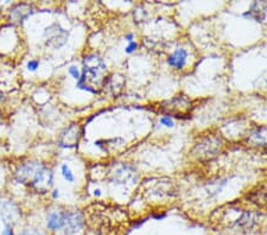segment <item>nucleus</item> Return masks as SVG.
<instances>
[{
  "label": "nucleus",
  "instance_id": "f257e3e1",
  "mask_svg": "<svg viewBox=\"0 0 267 235\" xmlns=\"http://www.w3.org/2000/svg\"><path fill=\"white\" fill-rule=\"evenodd\" d=\"M82 64L83 68L76 87L84 92L98 94L99 88L105 86V78H102V74L107 70L106 63L100 56L92 53L84 57Z\"/></svg>",
  "mask_w": 267,
  "mask_h": 235
},
{
  "label": "nucleus",
  "instance_id": "f03ea898",
  "mask_svg": "<svg viewBox=\"0 0 267 235\" xmlns=\"http://www.w3.org/2000/svg\"><path fill=\"white\" fill-rule=\"evenodd\" d=\"M221 222L226 227L240 233H251L261 227L265 221V215L253 209L231 208L222 214Z\"/></svg>",
  "mask_w": 267,
  "mask_h": 235
},
{
  "label": "nucleus",
  "instance_id": "7ed1b4c3",
  "mask_svg": "<svg viewBox=\"0 0 267 235\" xmlns=\"http://www.w3.org/2000/svg\"><path fill=\"white\" fill-rule=\"evenodd\" d=\"M19 182L27 183L37 191H48L53 185V175L51 170L41 163H27L17 171Z\"/></svg>",
  "mask_w": 267,
  "mask_h": 235
},
{
  "label": "nucleus",
  "instance_id": "20e7f679",
  "mask_svg": "<svg viewBox=\"0 0 267 235\" xmlns=\"http://www.w3.org/2000/svg\"><path fill=\"white\" fill-rule=\"evenodd\" d=\"M43 36L47 47L59 49L67 43L68 38H69V32L63 29L58 23H53L49 26L45 27Z\"/></svg>",
  "mask_w": 267,
  "mask_h": 235
},
{
  "label": "nucleus",
  "instance_id": "39448f33",
  "mask_svg": "<svg viewBox=\"0 0 267 235\" xmlns=\"http://www.w3.org/2000/svg\"><path fill=\"white\" fill-rule=\"evenodd\" d=\"M84 227V217L80 211H65V223L63 228L64 235H76Z\"/></svg>",
  "mask_w": 267,
  "mask_h": 235
},
{
  "label": "nucleus",
  "instance_id": "423d86ee",
  "mask_svg": "<svg viewBox=\"0 0 267 235\" xmlns=\"http://www.w3.org/2000/svg\"><path fill=\"white\" fill-rule=\"evenodd\" d=\"M167 66L171 69L177 70V72H182L186 69L189 62V50L187 48L178 47L176 48L173 52L167 56L166 58Z\"/></svg>",
  "mask_w": 267,
  "mask_h": 235
},
{
  "label": "nucleus",
  "instance_id": "0eeeda50",
  "mask_svg": "<svg viewBox=\"0 0 267 235\" xmlns=\"http://www.w3.org/2000/svg\"><path fill=\"white\" fill-rule=\"evenodd\" d=\"M65 223V211H53L48 214L45 220L47 229L51 233H57L59 231H63Z\"/></svg>",
  "mask_w": 267,
  "mask_h": 235
},
{
  "label": "nucleus",
  "instance_id": "6e6552de",
  "mask_svg": "<svg viewBox=\"0 0 267 235\" xmlns=\"http://www.w3.org/2000/svg\"><path fill=\"white\" fill-rule=\"evenodd\" d=\"M246 141L249 145L255 147L267 146V126L255 127V129L249 133L248 137L246 138Z\"/></svg>",
  "mask_w": 267,
  "mask_h": 235
},
{
  "label": "nucleus",
  "instance_id": "1a4fd4ad",
  "mask_svg": "<svg viewBox=\"0 0 267 235\" xmlns=\"http://www.w3.org/2000/svg\"><path fill=\"white\" fill-rule=\"evenodd\" d=\"M61 174H62V176H63L65 182L74 183V181H75V175H74V172L72 171V169L69 168V165H68V164H65V163L62 164Z\"/></svg>",
  "mask_w": 267,
  "mask_h": 235
},
{
  "label": "nucleus",
  "instance_id": "9d476101",
  "mask_svg": "<svg viewBox=\"0 0 267 235\" xmlns=\"http://www.w3.org/2000/svg\"><path fill=\"white\" fill-rule=\"evenodd\" d=\"M159 123H160L161 126L166 127V129H172V127L175 126V121H173V119L171 117H169V115H163V117L159 119Z\"/></svg>",
  "mask_w": 267,
  "mask_h": 235
},
{
  "label": "nucleus",
  "instance_id": "9b49d317",
  "mask_svg": "<svg viewBox=\"0 0 267 235\" xmlns=\"http://www.w3.org/2000/svg\"><path fill=\"white\" fill-rule=\"evenodd\" d=\"M18 235H44L39 229L35 227H27L23 228L21 232H19Z\"/></svg>",
  "mask_w": 267,
  "mask_h": 235
},
{
  "label": "nucleus",
  "instance_id": "f8f14e48",
  "mask_svg": "<svg viewBox=\"0 0 267 235\" xmlns=\"http://www.w3.org/2000/svg\"><path fill=\"white\" fill-rule=\"evenodd\" d=\"M68 73H69L74 80H76V81H79L80 76H81V72H80V69L76 66H70L69 69H68Z\"/></svg>",
  "mask_w": 267,
  "mask_h": 235
},
{
  "label": "nucleus",
  "instance_id": "ddd939ff",
  "mask_svg": "<svg viewBox=\"0 0 267 235\" xmlns=\"http://www.w3.org/2000/svg\"><path fill=\"white\" fill-rule=\"evenodd\" d=\"M138 48H139V44L135 41H133L126 45V48H125V52L129 53L130 55V53H133V52H137Z\"/></svg>",
  "mask_w": 267,
  "mask_h": 235
},
{
  "label": "nucleus",
  "instance_id": "4468645a",
  "mask_svg": "<svg viewBox=\"0 0 267 235\" xmlns=\"http://www.w3.org/2000/svg\"><path fill=\"white\" fill-rule=\"evenodd\" d=\"M27 67L30 72H36L39 67V61H37V59H31V61L27 62Z\"/></svg>",
  "mask_w": 267,
  "mask_h": 235
},
{
  "label": "nucleus",
  "instance_id": "2eb2a0df",
  "mask_svg": "<svg viewBox=\"0 0 267 235\" xmlns=\"http://www.w3.org/2000/svg\"><path fill=\"white\" fill-rule=\"evenodd\" d=\"M0 235H16L15 233V229H13V225H5L4 229H2V232L0 233Z\"/></svg>",
  "mask_w": 267,
  "mask_h": 235
},
{
  "label": "nucleus",
  "instance_id": "dca6fc26",
  "mask_svg": "<svg viewBox=\"0 0 267 235\" xmlns=\"http://www.w3.org/2000/svg\"><path fill=\"white\" fill-rule=\"evenodd\" d=\"M166 216H167V214L165 213V211H163V213H161V211H158V213H153V214L151 215L152 219H153V220H157V221L164 220Z\"/></svg>",
  "mask_w": 267,
  "mask_h": 235
},
{
  "label": "nucleus",
  "instance_id": "f3484780",
  "mask_svg": "<svg viewBox=\"0 0 267 235\" xmlns=\"http://www.w3.org/2000/svg\"><path fill=\"white\" fill-rule=\"evenodd\" d=\"M124 38H125V41H127L129 43H131V42L134 41V35H133L132 32H129V33H126V35H125Z\"/></svg>",
  "mask_w": 267,
  "mask_h": 235
},
{
  "label": "nucleus",
  "instance_id": "a211bd4d",
  "mask_svg": "<svg viewBox=\"0 0 267 235\" xmlns=\"http://www.w3.org/2000/svg\"><path fill=\"white\" fill-rule=\"evenodd\" d=\"M93 194H94L95 197H100L101 196V190H100V189H95Z\"/></svg>",
  "mask_w": 267,
  "mask_h": 235
},
{
  "label": "nucleus",
  "instance_id": "6ab92c4d",
  "mask_svg": "<svg viewBox=\"0 0 267 235\" xmlns=\"http://www.w3.org/2000/svg\"><path fill=\"white\" fill-rule=\"evenodd\" d=\"M58 196H59L58 190H53V199H57Z\"/></svg>",
  "mask_w": 267,
  "mask_h": 235
},
{
  "label": "nucleus",
  "instance_id": "aec40b11",
  "mask_svg": "<svg viewBox=\"0 0 267 235\" xmlns=\"http://www.w3.org/2000/svg\"><path fill=\"white\" fill-rule=\"evenodd\" d=\"M224 235H247V233H240V232H238V233H229V234H224Z\"/></svg>",
  "mask_w": 267,
  "mask_h": 235
}]
</instances>
